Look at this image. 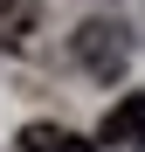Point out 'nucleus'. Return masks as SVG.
Listing matches in <instances>:
<instances>
[{
	"label": "nucleus",
	"instance_id": "f257e3e1",
	"mask_svg": "<svg viewBox=\"0 0 145 152\" xmlns=\"http://www.w3.org/2000/svg\"><path fill=\"white\" fill-rule=\"evenodd\" d=\"M76 62L90 76H117L125 69V28L117 21H83L76 28Z\"/></svg>",
	"mask_w": 145,
	"mask_h": 152
},
{
	"label": "nucleus",
	"instance_id": "f03ea898",
	"mask_svg": "<svg viewBox=\"0 0 145 152\" xmlns=\"http://www.w3.org/2000/svg\"><path fill=\"white\" fill-rule=\"evenodd\" d=\"M97 145H111V152H145V90L117 97V104L104 111V124H97Z\"/></svg>",
	"mask_w": 145,
	"mask_h": 152
},
{
	"label": "nucleus",
	"instance_id": "7ed1b4c3",
	"mask_svg": "<svg viewBox=\"0 0 145 152\" xmlns=\"http://www.w3.org/2000/svg\"><path fill=\"white\" fill-rule=\"evenodd\" d=\"M14 152H97V145L76 138L69 124H28V132L14 138Z\"/></svg>",
	"mask_w": 145,
	"mask_h": 152
},
{
	"label": "nucleus",
	"instance_id": "20e7f679",
	"mask_svg": "<svg viewBox=\"0 0 145 152\" xmlns=\"http://www.w3.org/2000/svg\"><path fill=\"white\" fill-rule=\"evenodd\" d=\"M42 0H0V48H28Z\"/></svg>",
	"mask_w": 145,
	"mask_h": 152
}]
</instances>
